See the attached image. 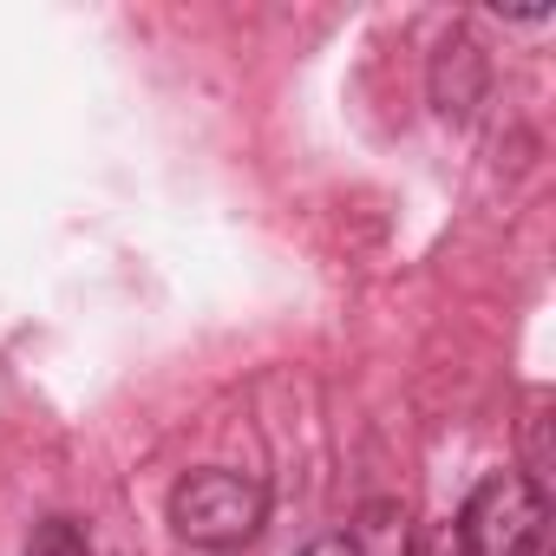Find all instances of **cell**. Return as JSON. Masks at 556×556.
I'll use <instances>...</instances> for the list:
<instances>
[{
    "instance_id": "5b68a950",
    "label": "cell",
    "mask_w": 556,
    "mask_h": 556,
    "mask_svg": "<svg viewBox=\"0 0 556 556\" xmlns=\"http://www.w3.org/2000/svg\"><path fill=\"white\" fill-rule=\"evenodd\" d=\"M27 556H92V543H86V530L73 517H47V523H34Z\"/></svg>"
},
{
    "instance_id": "6da1fadb",
    "label": "cell",
    "mask_w": 556,
    "mask_h": 556,
    "mask_svg": "<svg viewBox=\"0 0 556 556\" xmlns=\"http://www.w3.org/2000/svg\"><path fill=\"white\" fill-rule=\"evenodd\" d=\"M262 517H268L262 484L242 478V471H223V465H203L170 491V530L197 549H216V556L255 543Z\"/></svg>"
},
{
    "instance_id": "7a4b0ae2",
    "label": "cell",
    "mask_w": 556,
    "mask_h": 556,
    "mask_svg": "<svg viewBox=\"0 0 556 556\" xmlns=\"http://www.w3.org/2000/svg\"><path fill=\"white\" fill-rule=\"evenodd\" d=\"M458 536H465L471 556H536L543 536H549V497L523 471H491L465 497Z\"/></svg>"
},
{
    "instance_id": "8992f818",
    "label": "cell",
    "mask_w": 556,
    "mask_h": 556,
    "mask_svg": "<svg viewBox=\"0 0 556 556\" xmlns=\"http://www.w3.org/2000/svg\"><path fill=\"white\" fill-rule=\"evenodd\" d=\"M406 556H471V549H465L458 523H439V530H426V536H419V543H413Z\"/></svg>"
},
{
    "instance_id": "52a82bcc",
    "label": "cell",
    "mask_w": 556,
    "mask_h": 556,
    "mask_svg": "<svg viewBox=\"0 0 556 556\" xmlns=\"http://www.w3.org/2000/svg\"><path fill=\"white\" fill-rule=\"evenodd\" d=\"M302 556H354V543H348V536H315Z\"/></svg>"
},
{
    "instance_id": "3957f363",
    "label": "cell",
    "mask_w": 556,
    "mask_h": 556,
    "mask_svg": "<svg viewBox=\"0 0 556 556\" xmlns=\"http://www.w3.org/2000/svg\"><path fill=\"white\" fill-rule=\"evenodd\" d=\"M426 86H432V112H439L445 125H471V112L484 105V86H491L484 47H478L465 27H452V34L439 40V53H432Z\"/></svg>"
},
{
    "instance_id": "277c9868",
    "label": "cell",
    "mask_w": 556,
    "mask_h": 556,
    "mask_svg": "<svg viewBox=\"0 0 556 556\" xmlns=\"http://www.w3.org/2000/svg\"><path fill=\"white\" fill-rule=\"evenodd\" d=\"M348 543H354V556H406L413 549V530H406V504H367L361 510V523L348 530Z\"/></svg>"
}]
</instances>
